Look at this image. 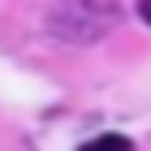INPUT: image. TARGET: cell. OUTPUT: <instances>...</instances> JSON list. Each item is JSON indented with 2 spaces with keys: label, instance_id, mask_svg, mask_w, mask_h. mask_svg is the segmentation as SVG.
Instances as JSON below:
<instances>
[{
  "label": "cell",
  "instance_id": "3957f363",
  "mask_svg": "<svg viewBox=\"0 0 151 151\" xmlns=\"http://www.w3.org/2000/svg\"><path fill=\"white\" fill-rule=\"evenodd\" d=\"M138 9H142V17H147V22H151V0H142Z\"/></svg>",
  "mask_w": 151,
  "mask_h": 151
},
{
  "label": "cell",
  "instance_id": "6da1fadb",
  "mask_svg": "<svg viewBox=\"0 0 151 151\" xmlns=\"http://www.w3.org/2000/svg\"><path fill=\"white\" fill-rule=\"evenodd\" d=\"M121 22V4L116 0H52L47 4V35L60 43H99V39Z\"/></svg>",
  "mask_w": 151,
  "mask_h": 151
},
{
  "label": "cell",
  "instance_id": "7a4b0ae2",
  "mask_svg": "<svg viewBox=\"0 0 151 151\" xmlns=\"http://www.w3.org/2000/svg\"><path fill=\"white\" fill-rule=\"evenodd\" d=\"M78 151H134V142H129L125 134H99V138L82 142Z\"/></svg>",
  "mask_w": 151,
  "mask_h": 151
}]
</instances>
